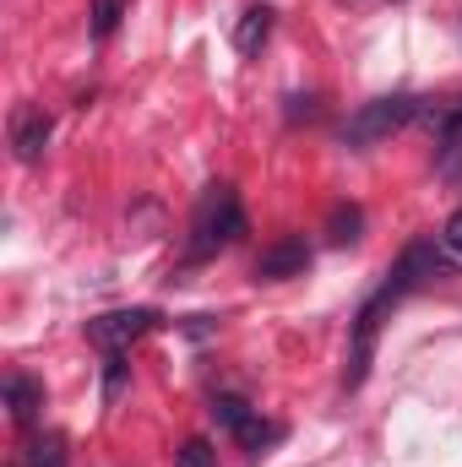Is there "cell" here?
I'll list each match as a JSON object with an SVG mask.
<instances>
[{"instance_id":"8fae6325","label":"cell","mask_w":462,"mask_h":467,"mask_svg":"<svg viewBox=\"0 0 462 467\" xmlns=\"http://www.w3.org/2000/svg\"><path fill=\"white\" fill-rule=\"evenodd\" d=\"M22 467H66V446H60V435H38V441H27Z\"/></svg>"},{"instance_id":"2e32d148","label":"cell","mask_w":462,"mask_h":467,"mask_svg":"<svg viewBox=\"0 0 462 467\" xmlns=\"http://www.w3.org/2000/svg\"><path fill=\"white\" fill-rule=\"evenodd\" d=\"M120 386H125V353H110L104 358V402H115Z\"/></svg>"},{"instance_id":"8992f818","label":"cell","mask_w":462,"mask_h":467,"mask_svg":"<svg viewBox=\"0 0 462 467\" xmlns=\"http://www.w3.org/2000/svg\"><path fill=\"white\" fill-rule=\"evenodd\" d=\"M5 130H11V152H16V163H38V158H44V147H49V130H55V125H49L44 109L16 104Z\"/></svg>"},{"instance_id":"30bf717a","label":"cell","mask_w":462,"mask_h":467,"mask_svg":"<svg viewBox=\"0 0 462 467\" xmlns=\"http://www.w3.org/2000/svg\"><path fill=\"white\" fill-rule=\"evenodd\" d=\"M359 229H364V213H359L353 202H338V207L327 213V239H332V244H353Z\"/></svg>"},{"instance_id":"3957f363","label":"cell","mask_w":462,"mask_h":467,"mask_svg":"<svg viewBox=\"0 0 462 467\" xmlns=\"http://www.w3.org/2000/svg\"><path fill=\"white\" fill-rule=\"evenodd\" d=\"M419 115H425V99H408V93L370 99V104H359V109L343 119V141L348 147H375V141L397 136L403 125H414Z\"/></svg>"},{"instance_id":"5b68a950","label":"cell","mask_w":462,"mask_h":467,"mask_svg":"<svg viewBox=\"0 0 462 467\" xmlns=\"http://www.w3.org/2000/svg\"><path fill=\"white\" fill-rule=\"evenodd\" d=\"M213 419L229 430L234 441L245 446V451H261L267 441H278V424H267V419H256L239 397H213Z\"/></svg>"},{"instance_id":"52a82bcc","label":"cell","mask_w":462,"mask_h":467,"mask_svg":"<svg viewBox=\"0 0 462 467\" xmlns=\"http://www.w3.org/2000/svg\"><path fill=\"white\" fill-rule=\"evenodd\" d=\"M305 266H310V244H305L299 234H289V239H278V244H267V250H261L256 277L283 283V277H305Z\"/></svg>"},{"instance_id":"6da1fadb","label":"cell","mask_w":462,"mask_h":467,"mask_svg":"<svg viewBox=\"0 0 462 467\" xmlns=\"http://www.w3.org/2000/svg\"><path fill=\"white\" fill-rule=\"evenodd\" d=\"M441 277H452V266H446V255L430 244V239H414L403 255H397V266L386 272V283L359 305V316H353V343H348V391L353 386H364V375H370V358H375V337H381V321L414 294V288H425V283H441Z\"/></svg>"},{"instance_id":"ba28073f","label":"cell","mask_w":462,"mask_h":467,"mask_svg":"<svg viewBox=\"0 0 462 467\" xmlns=\"http://www.w3.org/2000/svg\"><path fill=\"white\" fill-rule=\"evenodd\" d=\"M5 408H11V419L27 430V424L38 419V408H44V386L27 380V375H11V380H5Z\"/></svg>"},{"instance_id":"4fadbf2b","label":"cell","mask_w":462,"mask_h":467,"mask_svg":"<svg viewBox=\"0 0 462 467\" xmlns=\"http://www.w3.org/2000/svg\"><path fill=\"white\" fill-rule=\"evenodd\" d=\"M125 16V0H93V38H110Z\"/></svg>"},{"instance_id":"7c38bea8","label":"cell","mask_w":462,"mask_h":467,"mask_svg":"<svg viewBox=\"0 0 462 467\" xmlns=\"http://www.w3.org/2000/svg\"><path fill=\"white\" fill-rule=\"evenodd\" d=\"M436 169L452 180V185H462V130H452V136H441V152H436Z\"/></svg>"},{"instance_id":"9c48e42d","label":"cell","mask_w":462,"mask_h":467,"mask_svg":"<svg viewBox=\"0 0 462 467\" xmlns=\"http://www.w3.org/2000/svg\"><path fill=\"white\" fill-rule=\"evenodd\" d=\"M272 16H278L272 5H250V11L239 16V27H234V49H239V55H256V49L267 44V33H272Z\"/></svg>"},{"instance_id":"5bb4252c","label":"cell","mask_w":462,"mask_h":467,"mask_svg":"<svg viewBox=\"0 0 462 467\" xmlns=\"http://www.w3.org/2000/svg\"><path fill=\"white\" fill-rule=\"evenodd\" d=\"M425 119L441 130V136H452V130H462V99H452V104H425Z\"/></svg>"},{"instance_id":"7a4b0ae2","label":"cell","mask_w":462,"mask_h":467,"mask_svg":"<svg viewBox=\"0 0 462 467\" xmlns=\"http://www.w3.org/2000/svg\"><path fill=\"white\" fill-rule=\"evenodd\" d=\"M245 234V207L234 196V185H207V196L191 213V239H185V261H213L218 250H229Z\"/></svg>"},{"instance_id":"9a60e30c","label":"cell","mask_w":462,"mask_h":467,"mask_svg":"<svg viewBox=\"0 0 462 467\" xmlns=\"http://www.w3.org/2000/svg\"><path fill=\"white\" fill-rule=\"evenodd\" d=\"M174 467H218V451H213L207 441H185V446L174 451Z\"/></svg>"},{"instance_id":"e0dca14e","label":"cell","mask_w":462,"mask_h":467,"mask_svg":"<svg viewBox=\"0 0 462 467\" xmlns=\"http://www.w3.org/2000/svg\"><path fill=\"white\" fill-rule=\"evenodd\" d=\"M441 239H446V250H457V255H462V207L446 218V234H441Z\"/></svg>"},{"instance_id":"277c9868","label":"cell","mask_w":462,"mask_h":467,"mask_svg":"<svg viewBox=\"0 0 462 467\" xmlns=\"http://www.w3.org/2000/svg\"><path fill=\"white\" fill-rule=\"evenodd\" d=\"M158 321H163V316H158V310H147V305H136V310H110V316L88 321V337H93L104 353H125L136 337H147Z\"/></svg>"}]
</instances>
